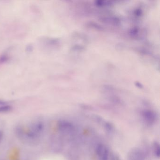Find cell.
Returning <instances> with one entry per match:
<instances>
[{"instance_id":"obj_1","label":"cell","mask_w":160,"mask_h":160,"mask_svg":"<svg viewBox=\"0 0 160 160\" xmlns=\"http://www.w3.org/2000/svg\"><path fill=\"white\" fill-rule=\"evenodd\" d=\"M57 128L60 132L64 135H70L74 132V126L73 123L69 121L61 120L58 121Z\"/></svg>"},{"instance_id":"obj_2","label":"cell","mask_w":160,"mask_h":160,"mask_svg":"<svg viewBox=\"0 0 160 160\" xmlns=\"http://www.w3.org/2000/svg\"><path fill=\"white\" fill-rule=\"evenodd\" d=\"M142 117L146 124L150 125L155 123L157 119L156 114L150 110H144L142 113Z\"/></svg>"},{"instance_id":"obj_3","label":"cell","mask_w":160,"mask_h":160,"mask_svg":"<svg viewBox=\"0 0 160 160\" xmlns=\"http://www.w3.org/2000/svg\"><path fill=\"white\" fill-rule=\"evenodd\" d=\"M127 160H145V154L140 148H133L128 153Z\"/></svg>"},{"instance_id":"obj_4","label":"cell","mask_w":160,"mask_h":160,"mask_svg":"<svg viewBox=\"0 0 160 160\" xmlns=\"http://www.w3.org/2000/svg\"><path fill=\"white\" fill-rule=\"evenodd\" d=\"M96 152L98 160H109V153L104 145L102 144H99L96 147Z\"/></svg>"},{"instance_id":"obj_5","label":"cell","mask_w":160,"mask_h":160,"mask_svg":"<svg viewBox=\"0 0 160 160\" xmlns=\"http://www.w3.org/2000/svg\"><path fill=\"white\" fill-rule=\"evenodd\" d=\"M44 128L45 125L44 123L42 121H37L32 123L29 129L38 137L42 133H43L44 130Z\"/></svg>"},{"instance_id":"obj_6","label":"cell","mask_w":160,"mask_h":160,"mask_svg":"<svg viewBox=\"0 0 160 160\" xmlns=\"http://www.w3.org/2000/svg\"><path fill=\"white\" fill-rule=\"evenodd\" d=\"M152 148H153V152H154L155 156L157 158L160 157V146L159 143L157 142H155L154 143Z\"/></svg>"},{"instance_id":"obj_7","label":"cell","mask_w":160,"mask_h":160,"mask_svg":"<svg viewBox=\"0 0 160 160\" xmlns=\"http://www.w3.org/2000/svg\"><path fill=\"white\" fill-rule=\"evenodd\" d=\"M12 109V107L9 105L1 106H0V113L8 112Z\"/></svg>"},{"instance_id":"obj_8","label":"cell","mask_w":160,"mask_h":160,"mask_svg":"<svg viewBox=\"0 0 160 160\" xmlns=\"http://www.w3.org/2000/svg\"><path fill=\"white\" fill-rule=\"evenodd\" d=\"M8 59V58L7 56H1V57H0V62L4 63V62H6V61H7Z\"/></svg>"},{"instance_id":"obj_9","label":"cell","mask_w":160,"mask_h":160,"mask_svg":"<svg viewBox=\"0 0 160 160\" xmlns=\"http://www.w3.org/2000/svg\"><path fill=\"white\" fill-rule=\"evenodd\" d=\"M32 50V47L31 45H29L26 48V51L28 52H31Z\"/></svg>"},{"instance_id":"obj_10","label":"cell","mask_w":160,"mask_h":160,"mask_svg":"<svg viewBox=\"0 0 160 160\" xmlns=\"http://www.w3.org/2000/svg\"><path fill=\"white\" fill-rule=\"evenodd\" d=\"M6 105H8L7 102H6L5 101L0 100V106H1Z\"/></svg>"},{"instance_id":"obj_11","label":"cell","mask_w":160,"mask_h":160,"mask_svg":"<svg viewBox=\"0 0 160 160\" xmlns=\"http://www.w3.org/2000/svg\"><path fill=\"white\" fill-rule=\"evenodd\" d=\"M3 133L0 130V143L1 142V140H3Z\"/></svg>"}]
</instances>
